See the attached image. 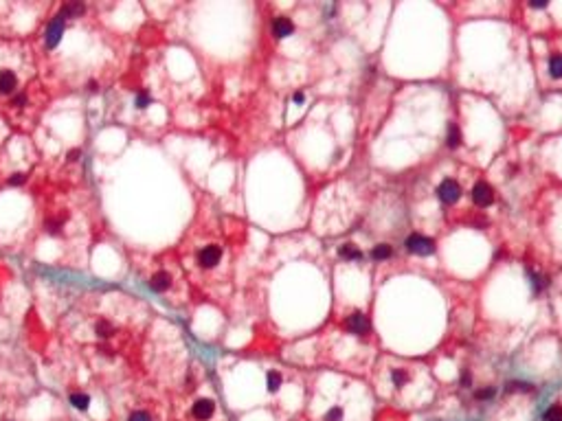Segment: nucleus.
I'll return each instance as SVG.
<instances>
[{
  "mask_svg": "<svg viewBox=\"0 0 562 421\" xmlns=\"http://www.w3.org/2000/svg\"><path fill=\"white\" fill-rule=\"evenodd\" d=\"M459 143H461V134H459V127L452 123L450 127H448V136H446V145L448 147H459Z\"/></svg>",
  "mask_w": 562,
  "mask_h": 421,
  "instance_id": "dca6fc26",
  "label": "nucleus"
},
{
  "mask_svg": "<svg viewBox=\"0 0 562 421\" xmlns=\"http://www.w3.org/2000/svg\"><path fill=\"white\" fill-rule=\"evenodd\" d=\"M549 75L553 79L562 77V55H551L549 57Z\"/></svg>",
  "mask_w": 562,
  "mask_h": 421,
  "instance_id": "2eb2a0df",
  "label": "nucleus"
},
{
  "mask_svg": "<svg viewBox=\"0 0 562 421\" xmlns=\"http://www.w3.org/2000/svg\"><path fill=\"white\" fill-rule=\"evenodd\" d=\"M222 259V248L215 244H209V246H202L198 250V266L200 268H215Z\"/></svg>",
  "mask_w": 562,
  "mask_h": 421,
  "instance_id": "39448f33",
  "label": "nucleus"
},
{
  "mask_svg": "<svg viewBox=\"0 0 562 421\" xmlns=\"http://www.w3.org/2000/svg\"><path fill=\"white\" fill-rule=\"evenodd\" d=\"M472 200L477 206H490L492 202H494V191H492V187L487 182H477L472 189Z\"/></svg>",
  "mask_w": 562,
  "mask_h": 421,
  "instance_id": "0eeeda50",
  "label": "nucleus"
},
{
  "mask_svg": "<svg viewBox=\"0 0 562 421\" xmlns=\"http://www.w3.org/2000/svg\"><path fill=\"white\" fill-rule=\"evenodd\" d=\"M391 254H393V248H391L389 244H380V246H376V248L371 250V257L378 259V261H380V259H389Z\"/></svg>",
  "mask_w": 562,
  "mask_h": 421,
  "instance_id": "f3484780",
  "label": "nucleus"
},
{
  "mask_svg": "<svg viewBox=\"0 0 562 421\" xmlns=\"http://www.w3.org/2000/svg\"><path fill=\"white\" fill-rule=\"evenodd\" d=\"M294 101H297V103H301V101H303V95H301V92H297V95H294Z\"/></svg>",
  "mask_w": 562,
  "mask_h": 421,
  "instance_id": "cd10ccee",
  "label": "nucleus"
},
{
  "mask_svg": "<svg viewBox=\"0 0 562 421\" xmlns=\"http://www.w3.org/2000/svg\"><path fill=\"white\" fill-rule=\"evenodd\" d=\"M292 31H294V24L288 20V18H277V20L272 22V33L277 35L279 39L292 35Z\"/></svg>",
  "mask_w": 562,
  "mask_h": 421,
  "instance_id": "9b49d317",
  "label": "nucleus"
},
{
  "mask_svg": "<svg viewBox=\"0 0 562 421\" xmlns=\"http://www.w3.org/2000/svg\"><path fill=\"white\" fill-rule=\"evenodd\" d=\"M544 421H562V406H551L544 412Z\"/></svg>",
  "mask_w": 562,
  "mask_h": 421,
  "instance_id": "aec40b11",
  "label": "nucleus"
},
{
  "mask_svg": "<svg viewBox=\"0 0 562 421\" xmlns=\"http://www.w3.org/2000/svg\"><path fill=\"white\" fill-rule=\"evenodd\" d=\"M391 380H393L395 386H404L408 382V373L404 371V368H393V373H391Z\"/></svg>",
  "mask_w": 562,
  "mask_h": 421,
  "instance_id": "6ab92c4d",
  "label": "nucleus"
},
{
  "mask_svg": "<svg viewBox=\"0 0 562 421\" xmlns=\"http://www.w3.org/2000/svg\"><path fill=\"white\" fill-rule=\"evenodd\" d=\"M84 11H86V7L81 2H68L62 7V13H59V16L66 20V18H79Z\"/></svg>",
  "mask_w": 562,
  "mask_h": 421,
  "instance_id": "f8f14e48",
  "label": "nucleus"
},
{
  "mask_svg": "<svg viewBox=\"0 0 562 421\" xmlns=\"http://www.w3.org/2000/svg\"><path fill=\"white\" fill-rule=\"evenodd\" d=\"M191 412H194V417L198 421H207L213 417V412H215V403L211 402V399H198V402L194 403V408H191Z\"/></svg>",
  "mask_w": 562,
  "mask_h": 421,
  "instance_id": "1a4fd4ad",
  "label": "nucleus"
},
{
  "mask_svg": "<svg viewBox=\"0 0 562 421\" xmlns=\"http://www.w3.org/2000/svg\"><path fill=\"white\" fill-rule=\"evenodd\" d=\"M20 92V77L14 68H0V96H14Z\"/></svg>",
  "mask_w": 562,
  "mask_h": 421,
  "instance_id": "f03ea898",
  "label": "nucleus"
},
{
  "mask_svg": "<svg viewBox=\"0 0 562 421\" xmlns=\"http://www.w3.org/2000/svg\"><path fill=\"white\" fill-rule=\"evenodd\" d=\"M128 421H152V417H150V412H145V410H134L132 415L128 417Z\"/></svg>",
  "mask_w": 562,
  "mask_h": 421,
  "instance_id": "4be33fe9",
  "label": "nucleus"
},
{
  "mask_svg": "<svg viewBox=\"0 0 562 421\" xmlns=\"http://www.w3.org/2000/svg\"><path fill=\"white\" fill-rule=\"evenodd\" d=\"M116 325L112 323L110 318H99L97 323H95V336L99 338V340H112V338L116 336Z\"/></svg>",
  "mask_w": 562,
  "mask_h": 421,
  "instance_id": "6e6552de",
  "label": "nucleus"
},
{
  "mask_svg": "<svg viewBox=\"0 0 562 421\" xmlns=\"http://www.w3.org/2000/svg\"><path fill=\"white\" fill-rule=\"evenodd\" d=\"M347 327H349L354 333H367L369 331V320H367V316H365L363 311H354V314L349 316V320H347Z\"/></svg>",
  "mask_w": 562,
  "mask_h": 421,
  "instance_id": "9d476101",
  "label": "nucleus"
},
{
  "mask_svg": "<svg viewBox=\"0 0 562 421\" xmlns=\"http://www.w3.org/2000/svg\"><path fill=\"white\" fill-rule=\"evenodd\" d=\"M147 103H150V95H147V92H141V95L136 96V108H147Z\"/></svg>",
  "mask_w": 562,
  "mask_h": 421,
  "instance_id": "5701e85b",
  "label": "nucleus"
},
{
  "mask_svg": "<svg viewBox=\"0 0 562 421\" xmlns=\"http://www.w3.org/2000/svg\"><path fill=\"white\" fill-rule=\"evenodd\" d=\"M338 254H341L343 259H349V261H354V259H363V252H360L354 244H343L341 248H338Z\"/></svg>",
  "mask_w": 562,
  "mask_h": 421,
  "instance_id": "4468645a",
  "label": "nucleus"
},
{
  "mask_svg": "<svg viewBox=\"0 0 562 421\" xmlns=\"http://www.w3.org/2000/svg\"><path fill=\"white\" fill-rule=\"evenodd\" d=\"M529 7L531 9H544V7H547V2H536V0H531Z\"/></svg>",
  "mask_w": 562,
  "mask_h": 421,
  "instance_id": "bb28decb",
  "label": "nucleus"
},
{
  "mask_svg": "<svg viewBox=\"0 0 562 421\" xmlns=\"http://www.w3.org/2000/svg\"><path fill=\"white\" fill-rule=\"evenodd\" d=\"M470 380H472V377H470V373H468V371L461 373V384H464V386H470Z\"/></svg>",
  "mask_w": 562,
  "mask_h": 421,
  "instance_id": "393cba45",
  "label": "nucleus"
},
{
  "mask_svg": "<svg viewBox=\"0 0 562 421\" xmlns=\"http://www.w3.org/2000/svg\"><path fill=\"white\" fill-rule=\"evenodd\" d=\"M492 395H494V390H492V388H487V390H479V393H477V399H490Z\"/></svg>",
  "mask_w": 562,
  "mask_h": 421,
  "instance_id": "b1692460",
  "label": "nucleus"
},
{
  "mask_svg": "<svg viewBox=\"0 0 562 421\" xmlns=\"http://www.w3.org/2000/svg\"><path fill=\"white\" fill-rule=\"evenodd\" d=\"M437 195H439V200L446 202V204H452V202H457V200H459V195H461L459 182H457V180H452V178L444 180V182L439 184V189H437Z\"/></svg>",
  "mask_w": 562,
  "mask_h": 421,
  "instance_id": "423d86ee",
  "label": "nucleus"
},
{
  "mask_svg": "<svg viewBox=\"0 0 562 421\" xmlns=\"http://www.w3.org/2000/svg\"><path fill=\"white\" fill-rule=\"evenodd\" d=\"M68 402H71L75 408H79V410H86V408L90 406V397L86 393H79V390H73V393L68 395Z\"/></svg>",
  "mask_w": 562,
  "mask_h": 421,
  "instance_id": "ddd939ff",
  "label": "nucleus"
},
{
  "mask_svg": "<svg viewBox=\"0 0 562 421\" xmlns=\"http://www.w3.org/2000/svg\"><path fill=\"white\" fill-rule=\"evenodd\" d=\"M147 285H150V289L156 294H167L169 289L174 287V276H172V272L165 270V268H156V270H152L150 274H147Z\"/></svg>",
  "mask_w": 562,
  "mask_h": 421,
  "instance_id": "f257e3e1",
  "label": "nucleus"
},
{
  "mask_svg": "<svg viewBox=\"0 0 562 421\" xmlns=\"http://www.w3.org/2000/svg\"><path fill=\"white\" fill-rule=\"evenodd\" d=\"M325 421H343V408L334 406L328 410V415H325Z\"/></svg>",
  "mask_w": 562,
  "mask_h": 421,
  "instance_id": "412c9836",
  "label": "nucleus"
},
{
  "mask_svg": "<svg viewBox=\"0 0 562 421\" xmlns=\"http://www.w3.org/2000/svg\"><path fill=\"white\" fill-rule=\"evenodd\" d=\"M407 250L413 254H420V257H428L435 252V241L424 235H411L407 239Z\"/></svg>",
  "mask_w": 562,
  "mask_h": 421,
  "instance_id": "20e7f679",
  "label": "nucleus"
},
{
  "mask_svg": "<svg viewBox=\"0 0 562 421\" xmlns=\"http://www.w3.org/2000/svg\"><path fill=\"white\" fill-rule=\"evenodd\" d=\"M543 283H544V281L540 279V276H536V274H534V289H536V292H538V289L543 287Z\"/></svg>",
  "mask_w": 562,
  "mask_h": 421,
  "instance_id": "a878e982",
  "label": "nucleus"
},
{
  "mask_svg": "<svg viewBox=\"0 0 562 421\" xmlns=\"http://www.w3.org/2000/svg\"><path fill=\"white\" fill-rule=\"evenodd\" d=\"M62 35H64V18L55 16L44 31V46L49 48V51H53V48L62 42Z\"/></svg>",
  "mask_w": 562,
  "mask_h": 421,
  "instance_id": "7ed1b4c3",
  "label": "nucleus"
},
{
  "mask_svg": "<svg viewBox=\"0 0 562 421\" xmlns=\"http://www.w3.org/2000/svg\"><path fill=\"white\" fill-rule=\"evenodd\" d=\"M266 386H268L270 393H277L279 386H281V375H279L277 371H270L268 377H266Z\"/></svg>",
  "mask_w": 562,
  "mask_h": 421,
  "instance_id": "a211bd4d",
  "label": "nucleus"
}]
</instances>
